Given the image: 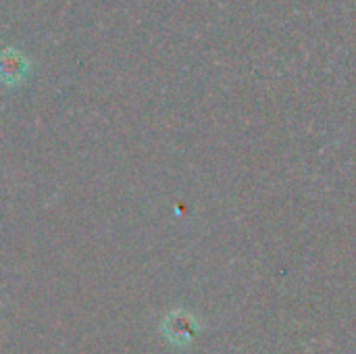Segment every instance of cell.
<instances>
[{
	"label": "cell",
	"mask_w": 356,
	"mask_h": 354,
	"mask_svg": "<svg viewBox=\"0 0 356 354\" xmlns=\"http://www.w3.org/2000/svg\"><path fill=\"white\" fill-rule=\"evenodd\" d=\"M198 330H200L198 321L190 313H186V311H173L161 323V334L169 342H173L175 346L190 344L194 340V336L198 334Z\"/></svg>",
	"instance_id": "obj_1"
},
{
	"label": "cell",
	"mask_w": 356,
	"mask_h": 354,
	"mask_svg": "<svg viewBox=\"0 0 356 354\" xmlns=\"http://www.w3.org/2000/svg\"><path fill=\"white\" fill-rule=\"evenodd\" d=\"M29 71L27 58L15 50V48H4L0 50V81L6 86H19Z\"/></svg>",
	"instance_id": "obj_2"
}]
</instances>
